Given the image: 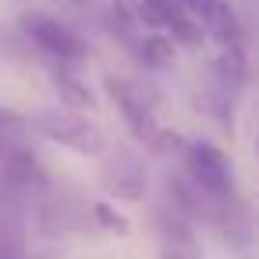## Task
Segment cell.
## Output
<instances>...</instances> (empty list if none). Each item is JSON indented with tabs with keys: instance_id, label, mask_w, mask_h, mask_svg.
<instances>
[{
	"instance_id": "obj_1",
	"label": "cell",
	"mask_w": 259,
	"mask_h": 259,
	"mask_svg": "<svg viewBox=\"0 0 259 259\" xmlns=\"http://www.w3.org/2000/svg\"><path fill=\"white\" fill-rule=\"evenodd\" d=\"M103 93H107V100L117 107V114L124 117V124L132 128V135H135L139 142H146V146L156 149V153H170L174 146H181L178 132L156 124L153 107H149L146 93H142L135 82H128V78H121V75H107V78H103Z\"/></svg>"
},
{
	"instance_id": "obj_2",
	"label": "cell",
	"mask_w": 259,
	"mask_h": 259,
	"mask_svg": "<svg viewBox=\"0 0 259 259\" xmlns=\"http://www.w3.org/2000/svg\"><path fill=\"white\" fill-rule=\"evenodd\" d=\"M18 29H22V36L39 50V54H47L50 61H57V64H82L85 57H89V43L68 25V22H61V18H54V15H47V11H22V18H18Z\"/></svg>"
},
{
	"instance_id": "obj_3",
	"label": "cell",
	"mask_w": 259,
	"mask_h": 259,
	"mask_svg": "<svg viewBox=\"0 0 259 259\" xmlns=\"http://www.w3.org/2000/svg\"><path fill=\"white\" fill-rule=\"evenodd\" d=\"M29 132H39L43 139L71 149V153H82V156H96L107 149V135L100 124H93L89 117L75 114V110H39L29 117Z\"/></svg>"
},
{
	"instance_id": "obj_4",
	"label": "cell",
	"mask_w": 259,
	"mask_h": 259,
	"mask_svg": "<svg viewBox=\"0 0 259 259\" xmlns=\"http://www.w3.org/2000/svg\"><path fill=\"white\" fill-rule=\"evenodd\" d=\"M185 174L188 181L209 199V202H224L234 199V170L227 163V156L213 146V142H188L185 146Z\"/></svg>"
},
{
	"instance_id": "obj_5",
	"label": "cell",
	"mask_w": 259,
	"mask_h": 259,
	"mask_svg": "<svg viewBox=\"0 0 259 259\" xmlns=\"http://www.w3.org/2000/svg\"><path fill=\"white\" fill-rule=\"evenodd\" d=\"M199 25L220 47H245V25H241L238 11L227 4V0H209L206 11L199 15Z\"/></svg>"
},
{
	"instance_id": "obj_6",
	"label": "cell",
	"mask_w": 259,
	"mask_h": 259,
	"mask_svg": "<svg viewBox=\"0 0 259 259\" xmlns=\"http://www.w3.org/2000/svg\"><path fill=\"white\" fill-rule=\"evenodd\" d=\"M103 185H107V192L117 195V199H128V202L142 199V195H146L142 163H139L135 156H128V153H117V156L107 163V170H103Z\"/></svg>"
},
{
	"instance_id": "obj_7",
	"label": "cell",
	"mask_w": 259,
	"mask_h": 259,
	"mask_svg": "<svg viewBox=\"0 0 259 259\" xmlns=\"http://www.w3.org/2000/svg\"><path fill=\"white\" fill-rule=\"evenodd\" d=\"M50 82L64 103V110H75V114H85V110H96V93L89 89V82H82L68 64H54L50 71Z\"/></svg>"
},
{
	"instance_id": "obj_8",
	"label": "cell",
	"mask_w": 259,
	"mask_h": 259,
	"mask_svg": "<svg viewBox=\"0 0 259 259\" xmlns=\"http://www.w3.org/2000/svg\"><path fill=\"white\" fill-rule=\"evenodd\" d=\"M213 71L224 85V93H238L248 85V57H245V47H220L217 61H213Z\"/></svg>"
},
{
	"instance_id": "obj_9",
	"label": "cell",
	"mask_w": 259,
	"mask_h": 259,
	"mask_svg": "<svg viewBox=\"0 0 259 259\" xmlns=\"http://www.w3.org/2000/svg\"><path fill=\"white\" fill-rule=\"evenodd\" d=\"M0 259H29L22 238V206H0Z\"/></svg>"
},
{
	"instance_id": "obj_10",
	"label": "cell",
	"mask_w": 259,
	"mask_h": 259,
	"mask_svg": "<svg viewBox=\"0 0 259 259\" xmlns=\"http://www.w3.org/2000/svg\"><path fill=\"white\" fill-rule=\"evenodd\" d=\"M178 8H181L178 0H135V25H146L149 32H163Z\"/></svg>"
},
{
	"instance_id": "obj_11",
	"label": "cell",
	"mask_w": 259,
	"mask_h": 259,
	"mask_svg": "<svg viewBox=\"0 0 259 259\" xmlns=\"http://www.w3.org/2000/svg\"><path fill=\"white\" fill-rule=\"evenodd\" d=\"M163 32L170 36V43H174V47H188V50H195V47H202V43H206L202 25H199L192 15H185L181 8L170 15V22H167V29H163Z\"/></svg>"
},
{
	"instance_id": "obj_12",
	"label": "cell",
	"mask_w": 259,
	"mask_h": 259,
	"mask_svg": "<svg viewBox=\"0 0 259 259\" xmlns=\"http://www.w3.org/2000/svg\"><path fill=\"white\" fill-rule=\"evenodd\" d=\"M174 54H178V47L170 43L167 32H149V36L139 43V57H142L146 68H167V64L174 61Z\"/></svg>"
},
{
	"instance_id": "obj_13",
	"label": "cell",
	"mask_w": 259,
	"mask_h": 259,
	"mask_svg": "<svg viewBox=\"0 0 259 259\" xmlns=\"http://www.w3.org/2000/svg\"><path fill=\"white\" fill-rule=\"evenodd\" d=\"M29 135V117L0 107V142H25Z\"/></svg>"
},
{
	"instance_id": "obj_14",
	"label": "cell",
	"mask_w": 259,
	"mask_h": 259,
	"mask_svg": "<svg viewBox=\"0 0 259 259\" xmlns=\"http://www.w3.org/2000/svg\"><path fill=\"white\" fill-rule=\"evenodd\" d=\"M93 217L100 220V227H107V231H114V234H128V220H124L110 202H96V206H93Z\"/></svg>"
}]
</instances>
